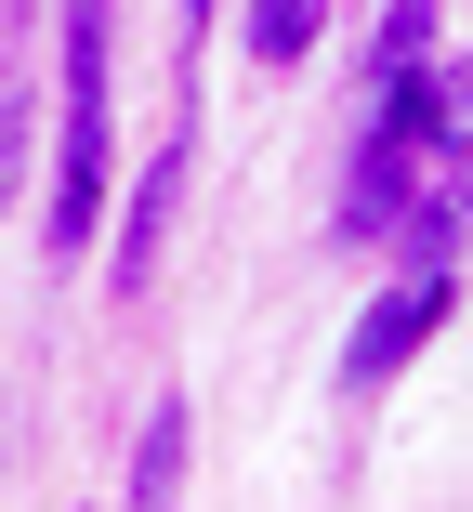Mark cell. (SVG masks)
<instances>
[{"label":"cell","mask_w":473,"mask_h":512,"mask_svg":"<svg viewBox=\"0 0 473 512\" xmlns=\"http://www.w3.org/2000/svg\"><path fill=\"white\" fill-rule=\"evenodd\" d=\"M316 27H329V0H250V53H263V66H303Z\"/></svg>","instance_id":"8992f818"},{"label":"cell","mask_w":473,"mask_h":512,"mask_svg":"<svg viewBox=\"0 0 473 512\" xmlns=\"http://www.w3.org/2000/svg\"><path fill=\"white\" fill-rule=\"evenodd\" d=\"M447 302H460V276H395L382 302L355 316V342H342V381H395L434 329H447Z\"/></svg>","instance_id":"7a4b0ae2"},{"label":"cell","mask_w":473,"mask_h":512,"mask_svg":"<svg viewBox=\"0 0 473 512\" xmlns=\"http://www.w3.org/2000/svg\"><path fill=\"white\" fill-rule=\"evenodd\" d=\"M106 184H119V145H106V0H66V158H53V250H92V224H106Z\"/></svg>","instance_id":"6da1fadb"},{"label":"cell","mask_w":473,"mask_h":512,"mask_svg":"<svg viewBox=\"0 0 473 512\" xmlns=\"http://www.w3.org/2000/svg\"><path fill=\"white\" fill-rule=\"evenodd\" d=\"M434 27H447L434 0H395V14H382V40H368V53H382V66H395V53H434Z\"/></svg>","instance_id":"ba28073f"},{"label":"cell","mask_w":473,"mask_h":512,"mask_svg":"<svg viewBox=\"0 0 473 512\" xmlns=\"http://www.w3.org/2000/svg\"><path fill=\"white\" fill-rule=\"evenodd\" d=\"M171 211H184V145H171V158L132 184V224H119V250H106V276H119V289H145V276H158V237H171Z\"/></svg>","instance_id":"277c9868"},{"label":"cell","mask_w":473,"mask_h":512,"mask_svg":"<svg viewBox=\"0 0 473 512\" xmlns=\"http://www.w3.org/2000/svg\"><path fill=\"white\" fill-rule=\"evenodd\" d=\"M421 184V171H408ZM408 211V276H460V184H447V158H434V184L421 197H395Z\"/></svg>","instance_id":"5b68a950"},{"label":"cell","mask_w":473,"mask_h":512,"mask_svg":"<svg viewBox=\"0 0 473 512\" xmlns=\"http://www.w3.org/2000/svg\"><path fill=\"white\" fill-rule=\"evenodd\" d=\"M171 486H184V407H158L145 447H132V499H171Z\"/></svg>","instance_id":"52a82bcc"},{"label":"cell","mask_w":473,"mask_h":512,"mask_svg":"<svg viewBox=\"0 0 473 512\" xmlns=\"http://www.w3.org/2000/svg\"><path fill=\"white\" fill-rule=\"evenodd\" d=\"M368 145H408V158H460V106H447V66L395 53V66H382V119H368Z\"/></svg>","instance_id":"3957f363"}]
</instances>
